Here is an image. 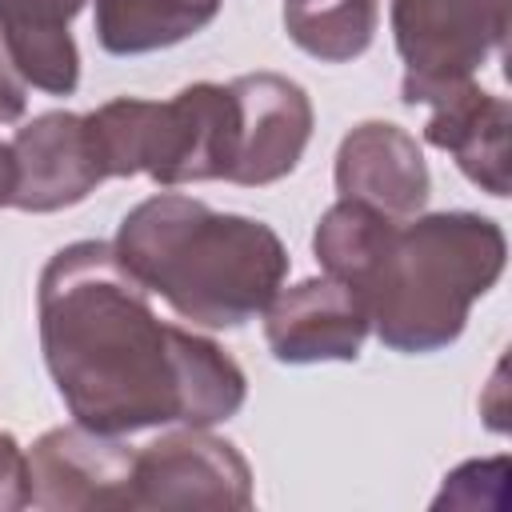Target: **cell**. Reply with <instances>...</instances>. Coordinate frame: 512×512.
Listing matches in <instances>:
<instances>
[{
	"instance_id": "cell-1",
	"label": "cell",
	"mask_w": 512,
	"mask_h": 512,
	"mask_svg": "<svg viewBox=\"0 0 512 512\" xmlns=\"http://www.w3.org/2000/svg\"><path fill=\"white\" fill-rule=\"evenodd\" d=\"M36 320L56 392L92 432L212 428L248 400L244 368L216 340L160 320L112 240H72L48 256Z\"/></svg>"
},
{
	"instance_id": "cell-7",
	"label": "cell",
	"mask_w": 512,
	"mask_h": 512,
	"mask_svg": "<svg viewBox=\"0 0 512 512\" xmlns=\"http://www.w3.org/2000/svg\"><path fill=\"white\" fill-rule=\"evenodd\" d=\"M136 448L84 424L48 428L28 448V504L44 512L132 508Z\"/></svg>"
},
{
	"instance_id": "cell-6",
	"label": "cell",
	"mask_w": 512,
	"mask_h": 512,
	"mask_svg": "<svg viewBox=\"0 0 512 512\" xmlns=\"http://www.w3.org/2000/svg\"><path fill=\"white\" fill-rule=\"evenodd\" d=\"M132 508H252V468L232 440L180 424L136 448Z\"/></svg>"
},
{
	"instance_id": "cell-17",
	"label": "cell",
	"mask_w": 512,
	"mask_h": 512,
	"mask_svg": "<svg viewBox=\"0 0 512 512\" xmlns=\"http://www.w3.org/2000/svg\"><path fill=\"white\" fill-rule=\"evenodd\" d=\"M28 108V84L20 80V72L12 68L4 44H0V124H16Z\"/></svg>"
},
{
	"instance_id": "cell-3",
	"label": "cell",
	"mask_w": 512,
	"mask_h": 512,
	"mask_svg": "<svg viewBox=\"0 0 512 512\" xmlns=\"http://www.w3.org/2000/svg\"><path fill=\"white\" fill-rule=\"evenodd\" d=\"M508 240L480 212H416L392 220L356 292L384 348L404 356L444 352L460 340L468 312L504 276Z\"/></svg>"
},
{
	"instance_id": "cell-14",
	"label": "cell",
	"mask_w": 512,
	"mask_h": 512,
	"mask_svg": "<svg viewBox=\"0 0 512 512\" xmlns=\"http://www.w3.org/2000/svg\"><path fill=\"white\" fill-rule=\"evenodd\" d=\"M92 32L108 56H144L204 32L224 0H92Z\"/></svg>"
},
{
	"instance_id": "cell-12",
	"label": "cell",
	"mask_w": 512,
	"mask_h": 512,
	"mask_svg": "<svg viewBox=\"0 0 512 512\" xmlns=\"http://www.w3.org/2000/svg\"><path fill=\"white\" fill-rule=\"evenodd\" d=\"M416 104L428 108L424 140L432 148L448 152L456 160V168L480 192L504 200L512 188V176H508L512 108H508V100L496 92H484L476 80H460V84L420 92Z\"/></svg>"
},
{
	"instance_id": "cell-11",
	"label": "cell",
	"mask_w": 512,
	"mask_h": 512,
	"mask_svg": "<svg viewBox=\"0 0 512 512\" xmlns=\"http://www.w3.org/2000/svg\"><path fill=\"white\" fill-rule=\"evenodd\" d=\"M336 192L344 200H360L392 220H408L424 212L432 176L416 136L392 120H360L344 132L332 168Z\"/></svg>"
},
{
	"instance_id": "cell-13",
	"label": "cell",
	"mask_w": 512,
	"mask_h": 512,
	"mask_svg": "<svg viewBox=\"0 0 512 512\" xmlns=\"http://www.w3.org/2000/svg\"><path fill=\"white\" fill-rule=\"evenodd\" d=\"M88 0H0V44L24 84L48 96H72L80 84V48L68 24Z\"/></svg>"
},
{
	"instance_id": "cell-2",
	"label": "cell",
	"mask_w": 512,
	"mask_h": 512,
	"mask_svg": "<svg viewBox=\"0 0 512 512\" xmlns=\"http://www.w3.org/2000/svg\"><path fill=\"white\" fill-rule=\"evenodd\" d=\"M112 248L148 296L212 332L264 316L292 268L276 228L180 192L140 200L120 220Z\"/></svg>"
},
{
	"instance_id": "cell-8",
	"label": "cell",
	"mask_w": 512,
	"mask_h": 512,
	"mask_svg": "<svg viewBox=\"0 0 512 512\" xmlns=\"http://www.w3.org/2000/svg\"><path fill=\"white\" fill-rule=\"evenodd\" d=\"M236 100V152L228 184L264 188L296 172L312 140V100L280 72H248L228 80Z\"/></svg>"
},
{
	"instance_id": "cell-10",
	"label": "cell",
	"mask_w": 512,
	"mask_h": 512,
	"mask_svg": "<svg viewBox=\"0 0 512 512\" xmlns=\"http://www.w3.org/2000/svg\"><path fill=\"white\" fill-rule=\"evenodd\" d=\"M368 332L364 296L336 276L280 288L264 308V340L280 364H348L360 356Z\"/></svg>"
},
{
	"instance_id": "cell-16",
	"label": "cell",
	"mask_w": 512,
	"mask_h": 512,
	"mask_svg": "<svg viewBox=\"0 0 512 512\" xmlns=\"http://www.w3.org/2000/svg\"><path fill=\"white\" fill-rule=\"evenodd\" d=\"M28 508V452L12 432H0V512Z\"/></svg>"
},
{
	"instance_id": "cell-4",
	"label": "cell",
	"mask_w": 512,
	"mask_h": 512,
	"mask_svg": "<svg viewBox=\"0 0 512 512\" xmlns=\"http://www.w3.org/2000/svg\"><path fill=\"white\" fill-rule=\"evenodd\" d=\"M108 180L148 176L160 188L228 180L236 100L228 84L196 80L172 100L116 96L84 116Z\"/></svg>"
},
{
	"instance_id": "cell-18",
	"label": "cell",
	"mask_w": 512,
	"mask_h": 512,
	"mask_svg": "<svg viewBox=\"0 0 512 512\" xmlns=\"http://www.w3.org/2000/svg\"><path fill=\"white\" fill-rule=\"evenodd\" d=\"M12 180H16V168H12V144L0 140V208L12 204Z\"/></svg>"
},
{
	"instance_id": "cell-15",
	"label": "cell",
	"mask_w": 512,
	"mask_h": 512,
	"mask_svg": "<svg viewBox=\"0 0 512 512\" xmlns=\"http://www.w3.org/2000/svg\"><path fill=\"white\" fill-rule=\"evenodd\" d=\"M380 24V0H284L288 40L324 60L348 64L372 48Z\"/></svg>"
},
{
	"instance_id": "cell-9",
	"label": "cell",
	"mask_w": 512,
	"mask_h": 512,
	"mask_svg": "<svg viewBox=\"0 0 512 512\" xmlns=\"http://www.w3.org/2000/svg\"><path fill=\"white\" fill-rule=\"evenodd\" d=\"M12 144V208L48 216L88 200L108 176L100 168L88 120L80 112H40L16 128Z\"/></svg>"
},
{
	"instance_id": "cell-5",
	"label": "cell",
	"mask_w": 512,
	"mask_h": 512,
	"mask_svg": "<svg viewBox=\"0 0 512 512\" xmlns=\"http://www.w3.org/2000/svg\"><path fill=\"white\" fill-rule=\"evenodd\" d=\"M512 28V0H392V40L404 60L400 100L476 80V72L504 52Z\"/></svg>"
}]
</instances>
